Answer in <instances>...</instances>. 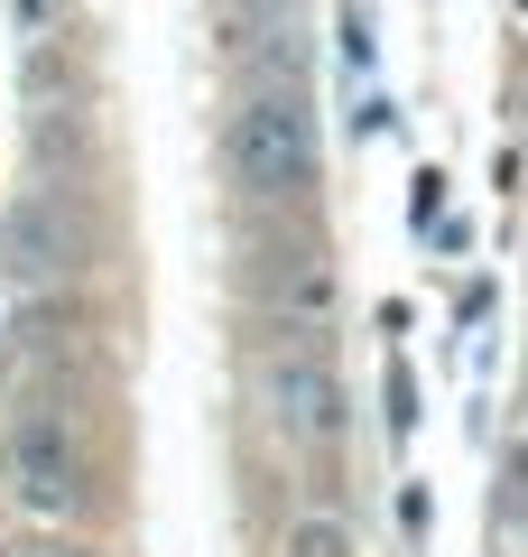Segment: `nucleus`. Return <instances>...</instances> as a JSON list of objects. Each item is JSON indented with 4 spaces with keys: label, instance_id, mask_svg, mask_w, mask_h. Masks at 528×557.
<instances>
[{
    "label": "nucleus",
    "instance_id": "nucleus-2",
    "mask_svg": "<svg viewBox=\"0 0 528 557\" xmlns=\"http://www.w3.org/2000/svg\"><path fill=\"white\" fill-rule=\"evenodd\" d=\"M10 483L38 520H65L84 502V465H75V437H65L56 418H28L20 437H10Z\"/></svg>",
    "mask_w": 528,
    "mask_h": 557
},
{
    "label": "nucleus",
    "instance_id": "nucleus-3",
    "mask_svg": "<svg viewBox=\"0 0 528 557\" xmlns=\"http://www.w3.org/2000/svg\"><path fill=\"white\" fill-rule=\"evenodd\" d=\"M269 409L297 446H325L343 428V399H334V362L325 354H278L269 362Z\"/></svg>",
    "mask_w": 528,
    "mask_h": 557
},
{
    "label": "nucleus",
    "instance_id": "nucleus-1",
    "mask_svg": "<svg viewBox=\"0 0 528 557\" xmlns=\"http://www.w3.org/2000/svg\"><path fill=\"white\" fill-rule=\"evenodd\" d=\"M232 168L260 205H297L315 186V131H306V102L297 94H260L232 131Z\"/></svg>",
    "mask_w": 528,
    "mask_h": 557
}]
</instances>
